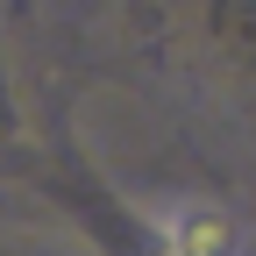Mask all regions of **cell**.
<instances>
[{
	"instance_id": "cell-1",
	"label": "cell",
	"mask_w": 256,
	"mask_h": 256,
	"mask_svg": "<svg viewBox=\"0 0 256 256\" xmlns=\"http://www.w3.org/2000/svg\"><path fill=\"white\" fill-rule=\"evenodd\" d=\"M156 242H164V256H235L242 228L220 206H178V214H164Z\"/></svg>"
}]
</instances>
